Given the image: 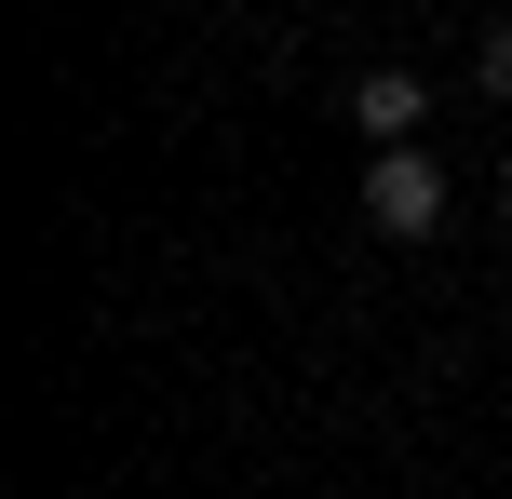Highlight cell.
Here are the masks:
<instances>
[{
	"label": "cell",
	"mask_w": 512,
	"mask_h": 499,
	"mask_svg": "<svg viewBox=\"0 0 512 499\" xmlns=\"http://www.w3.org/2000/svg\"><path fill=\"white\" fill-rule=\"evenodd\" d=\"M364 216H378L391 243H432V230H445V176H432V149H378V162H364Z\"/></svg>",
	"instance_id": "cell-1"
},
{
	"label": "cell",
	"mask_w": 512,
	"mask_h": 499,
	"mask_svg": "<svg viewBox=\"0 0 512 499\" xmlns=\"http://www.w3.org/2000/svg\"><path fill=\"white\" fill-rule=\"evenodd\" d=\"M418 108H432L418 68H364V81H351V122L378 135V149H418Z\"/></svg>",
	"instance_id": "cell-2"
},
{
	"label": "cell",
	"mask_w": 512,
	"mask_h": 499,
	"mask_svg": "<svg viewBox=\"0 0 512 499\" xmlns=\"http://www.w3.org/2000/svg\"><path fill=\"white\" fill-rule=\"evenodd\" d=\"M472 81H486V95L512 108V27H486V41H472Z\"/></svg>",
	"instance_id": "cell-3"
},
{
	"label": "cell",
	"mask_w": 512,
	"mask_h": 499,
	"mask_svg": "<svg viewBox=\"0 0 512 499\" xmlns=\"http://www.w3.org/2000/svg\"><path fill=\"white\" fill-rule=\"evenodd\" d=\"M499 203H512V162H499Z\"/></svg>",
	"instance_id": "cell-4"
}]
</instances>
